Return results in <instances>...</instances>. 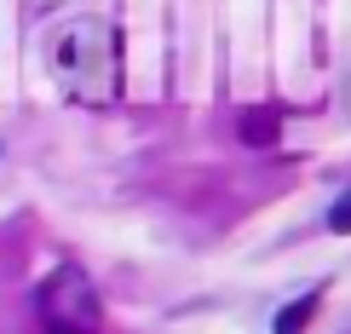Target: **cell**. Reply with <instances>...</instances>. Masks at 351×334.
I'll list each match as a JSON object with an SVG mask.
<instances>
[{
	"label": "cell",
	"mask_w": 351,
	"mask_h": 334,
	"mask_svg": "<svg viewBox=\"0 0 351 334\" xmlns=\"http://www.w3.org/2000/svg\"><path fill=\"white\" fill-rule=\"evenodd\" d=\"M328 230H340V237L351 230V191H340V202L328 208Z\"/></svg>",
	"instance_id": "5"
},
{
	"label": "cell",
	"mask_w": 351,
	"mask_h": 334,
	"mask_svg": "<svg viewBox=\"0 0 351 334\" xmlns=\"http://www.w3.org/2000/svg\"><path fill=\"white\" fill-rule=\"evenodd\" d=\"M52 334H64V329H52Z\"/></svg>",
	"instance_id": "6"
},
{
	"label": "cell",
	"mask_w": 351,
	"mask_h": 334,
	"mask_svg": "<svg viewBox=\"0 0 351 334\" xmlns=\"http://www.w3.org/2000/svg\"><path fill=\"white\" fill-rule=\"evenodd\" d=\"M35 311L47 317V329H64V334H93L104 306H98V288L86 283L81 265H58L35 294Z\"/></svg>",
	"instance_id": "2"
},
{
	"label": "cell",
	"mask_w": 351,
	"mask_h": 334,
	"mask_svg": "<svg viewBox=\"0 0 351 334\" xmlns=\"http://www.w3.org/2000/svg\"><path fill=\"white\" fill-rule=\"evenodd\" d=\"M242 139L254 144V150L276 144V110H271V104H265V110H247V115H242Z\"/></svg>",
	"instance_id": "3"
},
{
	"label": "cell",
	"mask_w": 351,
	"mask_h": 334,
	"mask_svg": "<svg viewBox=\"0 0 351 334\" xmlns=\"http://www.w3.org/2000/svg\"><path fill=\"white\" fill-rule=\"evenodd\" d=\"M52 69L75 104L104 110L121 98V35L104 18H75L52 47Z\"/></svg>",
	"instance_id": "1"
},
{
	"label": "cell",
	"mask_w": 351,
	"mask_h": 334,
	"mask_svg": "<svg viewBox=\"0 0 351 334\" xmlns=\"http://www.w3.org/2000/svg\"><path fill=\"white\" fill-rule=\"evenodd\" d=\"M311 311H317V294H305V300H294L282 317H276V334H300L305 323H311Z\"/></svg>",
	"instance_id": "4"
}]
</instances>
